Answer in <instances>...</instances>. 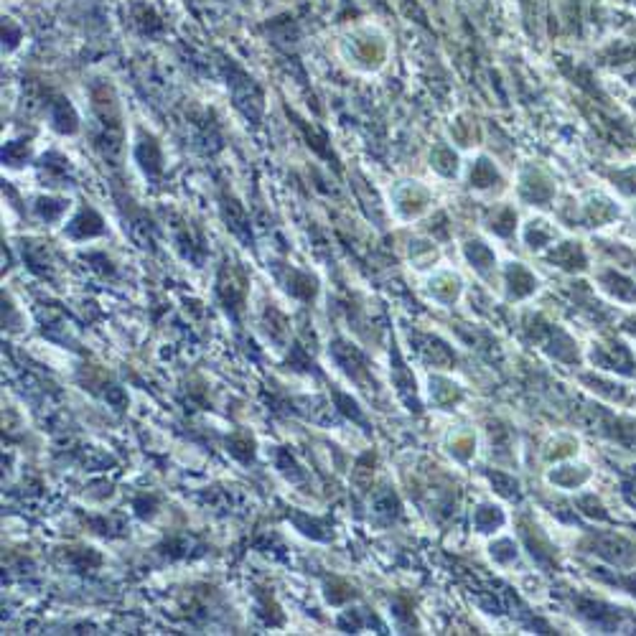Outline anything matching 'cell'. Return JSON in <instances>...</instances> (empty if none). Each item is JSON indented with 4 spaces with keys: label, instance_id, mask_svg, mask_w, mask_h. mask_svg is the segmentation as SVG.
Wrapping results in <instances>:
<instances>
[{
    "label": "cell",
    "instance_id": "6da1fadb",
    "mask_svg": "<svg viewBox=\"0 0 636 636\" xmlns=\"http://www.w3.org/2000/svg\"><path fill=\"white\" fill-rule=\"evenodd\" d=\"M102 232H105L102 219L92 209H82L79 211V216H76L74 222L69 224V237H74V240L95 237V235H102Z\"/></svg>",
    "mask_w": 636,
    "mask_h": 636
},
{
    "label": "cell",
    "instance_id": "7a4b0ae2",
    "mask_svg": "<svg viewBox=\"0 0 636 636\" xmlns=\"http://www.w3.org/2000/svg\"><path fill=\"white\" fill-rule=\"evenodd\" d=\"M219 298H222L224 308L227 311H232V316H237V311L242 308V303H245V285H242L240 280H235L232 275H229V280L219 278Z\"/></svg>",
    "mask_w": 636,
    "mask_h": 636
},
{
    "label": "cell",
    "instance_id": "3957f363",
    "mask_svg": "<svg viewBox=\"0 0 636 636\" xmlns=\"http://www.w3.org/2000/svg\"><path fill=\"white\" fill-rule=\"evenodd\" d=\"M290 275H293V280L288 278V293H290V295H295V298H300V300H313L316 298V280L311 278V275H303V273H298V270H290Z\"/></svg>",
    "mask_w": 636,
    "mask_h": 636
},
{
    "label": "cell",
    "instance_id": "277c9868",
    "mask_svg": "<svg viewBox=\"0 0 636 636\" xmlns=\"http://www.w3.org/2000/svg\"><path fill=\"white\" fill-rule=\"evenodd\" d=\"M51 120H54V127H57L59 133H74L76 130V114H74V110H71V105H66L64 100H59L57 105H54Z\"/></svg>",
    "mask_w": 636,
    "mask_h": 636
},
{
    "label": "cell",
    "instance_id": "5b68a950",
    "mask_svg": "<svg viewBox=\"0 0 636 636\" xmlns=\"http://www.w3.org/2000/svg\"><path fill=\"white\" fill-rule=\"evenodd\" d=\"M227 445H229V453L240 458L242 464H249L254 458V440L249 432H237V435L229 438Z\"/></svg>",
    "mask_w": 636,
    "mask_h": 636
},
{
    "label": "cell",
    "instance_id": "8992f818",
    "mask_svg": "<svg viewBox=\"0 0 636 636\" xmlns=\"http://www.w3.org/2000/svg\"><path fill=\"white\" fill-rule=\"evenodd\" d=\"M36 211L41 219L51 222V219H59V216L66 211V201H61V199H38Z\"/></svg>",
    "mask_w": 636,
    "mask_h": 636
},
{
    "label": "cell",
    "instance_id": "52a82bcc",
    "mask_svg": "<svg viewBox=\"0 0 636 636\" xmlns=\"http://www.w3.org/2000/svg\"><path fill=\"white\" fill-rule=\"evenodd\" d=\"M280 456V471H283V473H288V476H293V478H298L300 476V471H298V464H295V461H293V456L288 451H280L278 453Z\"/></svg>",
    "mask_w": 636,
    "mask_h": 636
}]
</instances>
